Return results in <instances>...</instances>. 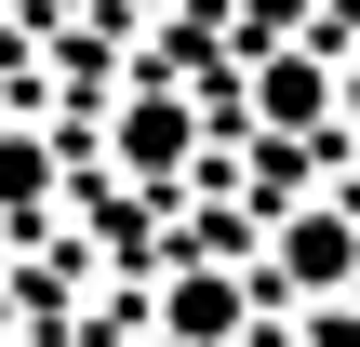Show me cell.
I'll return each mask as SVG.
<instances>
[{
  "mask_svg": "<svg viewBox=\"0 0 360 347\" xmlns=\"http://www.w3.org/2000/svg\"><path fill=\"white\" fill-rule=\"evenodd\" d=\"M187 147H200V107L187 94H134L120 107V174H187Z\"/></svg>",
  "mask_w": 360,
  "mask_h": 347,
  "instance_id": "cell-1",
  "label": "cell"
},
{
  "mask_svg": "<svg viewBox=\"0 0 360 347\" xmlns=\"http://www.w3.org/2000/svg\"><path fill=\"white\" fill-rule=\"evenodd\" d=\"M254 94H267V120H281V134H307V120L334 107V40H281Z\"/></svg>",
  "mask_w": 360,
  "mask_h": 347,
  "instance_id": "cell-2",
  "label": "cell"
},
{
  "mask_svg": "<svg viewBox=\"0 0 360 347\" xmlns=\"http://www.w3.org/2000/svg\"><path fill=\"white\" fill-rule=\"evenodd\" d=\"M347 254H360L347 214H294V227H281V267H294L307 294H321V281H347Z\"/></svg>",
  "mask_w": 360,
  "mask_h": 347,
  "instance_id": "cell-3",
  "label": "cell"
},
{
  "mask_svg": "<svg viewBox=\"0 0 360 347\" xmlns=\"http://www.w3.org/2000/svg\"><path fill=\"white\" fill-rule=\"evenodd\" d=\"M160 321H174V347H227V334H240V294H227V281H174Z\"/></svg>",
  "mask_w": 360,
  "mask_h": 347,
  "instance_id": "cell-4",
  "label": "cell"
},
{
  "mask_svg": "<svg viewBox=\"0 0 360 347\" xmlns=\"http://www.w3.org/2000/svg\"><path fill=\"white\" fill-rule=\"evenodd\" d=\"M40 201H53V147H40V134H0V214L27 227Z\"/></svg>",
  "mask_w": 360,
  "mask_h": 347,
  "instance_id": "cell-5",
  "label": "cell"
},
{
  "mask_svg": "<svg viewBox=\"0 0 360 347\" xmlns=\"http://www.w3.org/2000/svg\"><path fill=\"white\" fill-rule=\"evenodd\" d=\"M307 40H334V53H347V40H360V0H321V27H307Z\"/></svg>",
  "mask_w": 360,
  "mask_h": 347,
  "instance_id": "cell-6",
  "label": "cell"
},
{
  "mask_svg": "<svg viewBox=\"0 0 360 347\" xmlns=\"http://www.w3.org/2000/svg\"><path fill=\"white\" fill-rule=\"evenodd\" d=\"M27 13H80V0H27Z\"/></svg>",
  "mask_w": 360,
  "mask_h": 347,
  "instance_id": "cell-7",
  "label": "cell"
}]
</instances>
